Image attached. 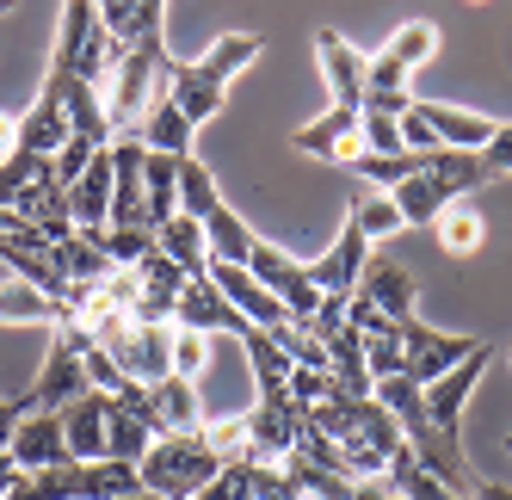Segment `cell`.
<instances>
[{
	"label": "cell",
	"mask_w": 512,
	"mask_h": 500,
	"mask_svg": "<svg viewBox=\"0 0 512 500\" xmlns=\"http://www.w3.org/2000/svg\"><path fill=\"white\" fill-rule=\"evenodd\" d=\"M136 476L161 500H192V494H204L216 476H223V457H216V445L204 439V426L198 433H161L149 445V457L136 463Z\"/></svg>",
	"instance_id": "obj_1"
},
{
	"label": "cell",
	"mask_w": 512,
	"mask_h": 500,
	"mask_svg": "<svg viewBox=\"0 0 512 500\" xmlns=\"http://www.w3.org/2000/svg\"><path fill=\"white\" fill-rule=\"evenodd\" d=\"M173 75V56H167V38H142L118 56L112 68V81L99 87L105 99V118H112V136H130L142 118H149V105H155V87Z\"/></svg>",
	"instance_id": "obj_2"
},
{
	"label": "cell",
	"mask_w": 512,
	"mask_h": 500,
	"mask_svg": "<svg viewBox=\"0 0 512 500\" xmlns=\"http://www.w3.org/2000/svg\"><path fill=\"white\" fill-rule=\"evenodd\" d=\"M99 352L112 359L130 383H161L173 377V328H142V321H118L112 334L99 340Z\"/></svg>",
	"instance_id": "obj_3"
},
{
	"label": "cell",
	"mask_w": 512,
	"mask_h": 500,
	"mask_svg": "<svg viewBox=\"0 0 512 500\" xmlns=\"http://www.w3.org/2000/svg\"><path fill=\"white\" fill-rule=\"evenodd\" d=\"M247 272L266 284V291L284 303V315L290 321H309L315 309H321V291H315V278H309V266L303 260H290L284 247H272V241H260L253 235V254H247Z\"/></svg>",
	"instance_id": "obj_4"
},
{
	"label": "cell",
	"mask_w": 512,
	"mask_h": 500,
	"mask_svg": "<svg viewBox=\"0 0 512 500\" xmlns=\"http://www.w3.org/2000/svg\"><path fill=\"white\" fill-rule=\"evenodd\" d=\"M432 50H438V25L432 19H408L401 31H389V44L377 56H364L371 62V87L364 93H408V75L420 62H432Z\"/></svg>",
	"instance_id": "obj_5"
},
{
	"label": "cell",
	"mask_w": 512,
	"mask_h": 500,
	"mask_svg": "<svg viewBox=\"0 0 512 500\" xmlns=\"http://www.w3.org/2000/svg\"><path fill=\"white\" fill-rule=\"evenodd\" d=\"M475 346H482V340H469V334H438V328H426L420 315H408V321H401V377H414V383L426 389L432 377H445L451 365H463Z\"/></svg>",
	"instance_id": "obj_6"
},
{
	"label": "cell",
	"mask_w": 512,
	"mask_h": 500,
	"mask_svg": "<svg viewBox=\"0 0 512 500\" xmlns=\"http://www.w3.org/2000/svg\"><path fill=\"white\" fill-rule=\"evenodd\" d=\"M358 112L364 105H327V112L303 130H290V149H303V155H321V161H340L352 167L364 155V136H358Z\"/></svg>",
	"instance_id": "obj_7"
},
{
	"label": "cell",
	"mask_w": 512,
	"mask_h": 500,
	"mask_svg": "<svg viewBox=\"0 0 512 500\" xmlns=\"http://www.w3.org/2000/svg\"><path fill=\"white\" fill-rule=\"evenodd\" d=\"M87 389H93V383H87V359H81L75 346H62V340H56V346L44 352V371H38V383H31L19 402H25V414H38V408L62 414V408L75 402V396H87Z\"/></svg>",
	"instance_id": "obj_8"
},
{
	"label": "cell",
	"mask_w": 512,
	"mask_h": 500,
	"mask_svg": "<svg viewBox=\"0 0 512 500\" xmlns=\"http://www.w3.org/2000/svg\"><path fill=\"white\" fill-rule=\"evenodd\" d=\"M297 420H303V408L284 396H260V408H247V457L253 463H284L290 457V445H297Z\"/></svg>",
	"instance_id": "obj_9"
},
{
	"label": "cell",
	"mask_w": 512,
	"mask_h": 500,
	"mask_svg": "<svg viewBox=\"0 0 512 500\" xmlns=\"http://www.w3.org/2000/svg\"><path fill=\"white\" fill-rule=\"evenodd\" d=\"M488 365H494V346H475L463 365H451L445 377H432V383L420 389V396H426V414L445 426V433H457V426H463V402L475 396V383L488 377Z\"/></svg>",
	"instance_id": "obj_10"
},
{
	"label": "cell",
	"mask_w": 512,
	"mask_h": 500,
	"mask_svg": "<svg viewBox=\"0 0 512 500\" xmlns=\"http://www.w3.org/2000/svg\"><path fill=\"white\" fill-rule=\"evenodd\" d=\"M210 284L229 297V309H235V315H247V321H253V328L278 334L284 321H290V315H284V303H278L266 284L247 272V266H235V260H210Z\"/></svg>",
	"instance_id": "obj_11"
},
{
	"label": "cell",
	"mask_w": 512,
	"mask_h": 500,
	"mask_svg": "<svg viewBox=\"0 0 512 500\" xmlns=\"http://www.w3.org/2000/svg\"><path fill=\"white\" fill-rule=\"evenodd\" d=\"M68 136H75V130H68V105H62V75L50 68L44 87H38V105H31V112H19V149L56 161V149H62Z\"/></svg>",
	"instance_id": "obj_12"
},
{
	"label": "cell",
	"mask_w": 512,
	"mask_h": 500,
	"mask_svg": "<svg viewBox=\"0 0 512 500\" xmlns=\"http://www.w3.org/2000/svg\"><path fill=\"white\" fill-rule=\"evenodd\" d=\"M173 328H198V334H247L253 321L247 315H235L229 309V297L210 284V272L204 278H186V291H179V303H173Z\"/></svg>",
	"instance_id": "obj_13"
},
{
	"label": "cell",
	"mask_w": 512,
	"mask_h": 500,
	"mask_svg": "<svg viewBox=\"0 0 512 500\" xmlns=\"http://www.w3.org/2000/svg\"><path fill=\"white\" fill-rule=\"evenodd\" d=\"M112 186H118L112 149H99L87 161V173L68 186V217H75V229H112Z\"/></svg>",
	"instance_id": "obj_14"
},
{
	"label": "cell",
	"mask_w": 512,
	"mask_h": 500,
	"mask_svg": "<svg viewBox=\"0 0 512 500\" xmlns=\"http://www.w3.org/2000/svg\"><path fill=\"white\" fill-rule=\"evenodd\" d=\"M315 56H321V75H327L334 105H364V87H371V62H364V50H352L340 31H321Z\"/></svg>",
	"instance_id": "obj_15"
},
{
	"label": "cell",
	"mask_w": 512,
	"mask_h": 500,
	"mask_svg": "<svg viewBox=\"0 0 512 500\" xmlns=\"http://www.w3.org/2000/svg\"><path fill=\"white\" fill-rule=\"evenodd\" d=\"M364 260H371V241H364L352 223L334 235V247H327L321 260H309V278H315V291L321 297H352L358 291V272H364Z\"/></svg>",
	"instance_id": "obj_16"
},
{
	"label": "cell",
	"mask_w": 512,
	"mask_h": 500,
	"mask_svg": "<svg viewBox=\"0 0 512 500\" xmlns=\"http://www.w3.org/2000/svg\"><path fill=\"white\" fill-rule=\"evenodd\" d=\"M7 457L19 463L25 476H31V470H50V463H68V439H62V414H50V408H38V414H25V420L13 426V445H7Z\"/></svg>",
	"instance_id": "obj_17"
},
{
	"label": "cell",
	"mask_w": 512,
	"mask_h": 500,
	"mask_svg": "<svg viewBox=\"0 0 512 500\" xmlns=\"http://www.w3.org/2000/svg\"><path fill=\"white\" fill-rule=\"evenodd\" d=\"M352 297L377 303L389 321H408L420 291H414V272L401 266V260H377V254H371V260H364V272H358V291H352Z\"/></svg>",
	"instance_id": "obj_18"
},
{
	"label": "cell",
	"mask_w": 512,
	"mask_h": 500,
	"mask_svg": "<svg viewBox=\"0 0 512 500\" xmlns=\"http://www.w3.org/2000/svg\"><path fill=\"white\" fill-rule=\"evenodd\" d=\"M105 408H112L105 389H87V396H75L62 408V439H68V457H75V463L105 457Z\"/></svg>",
	"instance_id": "obj_19"
},
{
	"label": "cell",
	"mask_w": 512,
	"mask_h": 500,
	"mask_svg": "<svg viewBox=\"0 0 512 500\" xmlns=\"http://www.w3.org/2000/svg\"><path fill=\"white\" fill-rule=\"evenodd\" d=\"M420 173H426V180H432L438 192H445L451 204H463L469 192H482V186L494 180V173L482 167V155H475V149H432V155H420Z\"/></svg>",
	"instance_id": "obj_20"
},
{
	"label": "cell",
	"mask_w": 512,
	"mask_h": 500,
	"mask_svg": "<svg viewBox=\"0 0 512 500\" xmlns=\"http://www.w3.org/2000/svg\"><path fill=\"white\" fill-rule=\"evenodd\" d=\"M93 13L105 25V38H112L118 50L142 44V38H161V13L167 0H93Z\"/></svg>",
	"instance_id": "obj_21"
},
{
	"label": "cell",
	"mask_w": 512,
	"mask_h": 500,
	"mask_svg": "<svg viewBox=\"0 0 512 500\" xmlns=\"http://www.w3.org/2000/svg\"><path fill=\"white\" fill-rule=\"evenodd\" d=\"M167 99H173L192 124H204V118H216V112L229 105V87H223V81H210L198 62H173V75H167Z\"/></svg>",
	"instance_id": "obj_22"
},
{
	"label": "cell",
	"mask_w": 512,
	"mask_h": 500,
	"mask_svg": "<svg viewBox=\"0 0 512 500\" xmlns=\"http://www.w3.org/2000/svg\"><path fill=\"white\" fill-rule=\"evenodd\" d=\"M426 130L438 136V149H482V142L494 136V118L482 112H463V105H432V99H414Z\"/></svg>",
	"instance_id": "obj_23"
},
{
	"label": "cell",
	"mask_w": 512,
	"mask_h": 500,
	"mask_svg": "<svg viewBox=\"0 0 512 500\" xmlns=\"http://www.w3.org/2000/svg\"><path fill=\"white\" fill-rule=\"evenodd\" d=\"M155 247L161 254L186 272V278H204L210 272V241H204V223L198 217H186V210H179V217H167L161 229H155Z\"/></svg>",
	"instance_id": "obj_24"
},
{
	"label": "cell",
	"mask_w": 512,
	"mask_h": 500,
	"mask_svg": "<svg viewBox=\"0 0 512 500\" xmlns=\"http://www.w3.org/2000/svg\"><path fill=\"white\" fill-rule=\"evenodd\" d=\"M56 75H62V68H56ZM62 105H68V130H75L81 142H93V149H112V118H105L99 87L62 75Z\"/></svg>",
	"instance_id": "obj_25"
},
{
	"label": "cell",
	"mask_w": 512,
	"mask_h": 500,
	"mask_svg": "<svg viewBox=\"0 0 512 500\" xmlns=\"http://www.w3.org/2000/svg\"><path fill=\"white\" fill-rule=\"evenodd\" d=\"M186 161V155H179ZM179 161L173 155H142V210H149V229H161L167 217H179Z\"/></svg>",
	"instance_id": "obj_26"
},
{
	"label": "cell",
	"mask_w": 512,
	"mask_h": 500,
	"mask_svg": "<svg viewBox=\"0 0 512 500\" xmlns=\"http://www.w3.org/2000/svg\"><path fill=\"white\" fill-rule=\"evenodd\" d=\"M192 130H198V124H192L186 112H179L173 99H155V105H149V118L136 124L142 149H155V155H173V161H179V155H192Z\"/></svg>",
	"instance_id": "obj_27"
},
{
	"label": "cell",
	"mask_w": 512,
	"mask_h": 500,
	"mask_svg": "<svg viewBox=\"0 0 512 500\" xmlns=\"http://www.w3.org/2000/svg\"><path fill=\"white\" fill-rule=\"evenodd\" d=\"M56 266H62L68 284H99L112 272V260H105V229H75L68 241H56Z\"/></svg>",
	"instance_id": "obj_28"
},
{
	"label": "cell",
	"mask_w": 512,
	"mask_h": 500,
	"mask_svg": "<svg viewBox=\"0 0 512 500\" xmlns=\"http://www.w3.org/2000/svg\"><path fill=\"white\" fill-rule=\"evenodd\" d=\"M155 414H161V433H198V426H204L198 383H186V377H161V383H155Z\"/></svg>",
	"instance_id": "obj_29"
},
{
	"label": "cell",
	"mask_w": 512,
	"mask_h": 500,
	"mask_svg": "<svg viewBox=\"0 0 512 500\" xmlns=\"http://www.w3.org/2000/svg\"><path fill=\"white\" fill-rule=\"evenodd\" d=\"M0 321L7 328H56V297H44L38 284H25V278H0Z\"/></svg>",
	"instance_id": "obj_30"
},
{
	"label": "cell",
	"mask_w": 512,
	"mask_h": 500,
	"mask_svg": "<svg viewBox=\"0 0 512 500\" xmlns=\"http://www.w3.org/2000/svg\"><path fill=\"white\" fill-rule=\"evenodd\" d=\"M241 346H247V365H253V383H260V396H278V389L290 383V352L278 346V334H266V328H247L241 334Z\"/></svg>",
	"instance_id": "obj_31"
},
{
	"label": "cell",
	"mask_w": 512,
	"mask_h": 500,
	"mask_svg": "<svg viewBox=\"0 0 512 500\" xmlns=\"http://www.w3.org/2000/svg\"><path fill=\"white\" fill-rule=\"evenodd\" d=\"M260 50H266V38H260V31H223V38H216V44L198 56V68H204L210 81H223V87H229V81H235L241 68H247L253 56H260Z\"/></svg>",
	"instance_id": "obj_32"
},
{
	"label": "cell",
	"mask_w": 512,
	"mask_h": 500,
	"mask_svg": "<svg viewBox=\"0 0 512 500\" xmlns=\"http://www.w3.org/2000/svg\"><path fill=\"white\" fill-rule=\"evenodd\" d=\"M7 500H81V463H50V470H31L7 488Z\"/></svg>",
	"instance_id": "obj_33"
},
{
	"label": "cell",
	"mask_w": 512,
	"mask_h": 500,
	"mask_svg": "<svg viewBox=\"0 0 512 500\" xmlns=\"http://www.w3.org/2000/svg\"><path fill=\"white\" fill-rule=\"evenodd\" d=\"M389 198H395V210H401V223H408V229H432V223L451 210V198L438 192V186L426 180V173H414V180H401Z\"/></svg>",
	"instance_id": "obj_34"
},
{
	"label": "cell",
	"mask_w": 512,
	"mask_h": 500,
	"mask_svg": "<svg viewBox=\"0 0 512 500\" xmlns=\"http://www.w3.org/2000/svg\"><path fill=\"white\" fill-rule=\"evenodd\" d=\"M149 445H155V433H149V426H142L130 408H118V396H112V408H105V457L142 463V457H149Z\"/></svg>",
	"instance_id": "obj_35"
},
{
	"label": "cell",
	"mask_w": 512,
	"mask_h": 500,
	"mask_svg": "<svg viewBox=\"0 0 512 500\" xmlns=\"http://www.w3.org/2000/svg\"><path fill=\"white\" fill-rule=\"evenodd\" d=\"M432 235H438V247H445V254H475V247L488 241V223H482V210H469V204H451L445 217L432 223Z\"/></svg>",
	"instance_id": "obj_36"
},
{
	"label": "cell",
	"mask_w": 512,
	"mask_h": 500,
	"mask_svg": "<svg viewBox=\"0 0 512 500\" xmlns=\"http://www.w3.org/2000/svg\"><path fill=\"white\" fill-rule=\"evenodd\" d=\"M130 488H142L136 463H118V457L81 463V500H118V494H130Z\"/></svg>",
	"instance_id": "obj_37"
},
{
	"label": "cell",
	"mask_w": 512,
	"mask_h": 500,
	"mask_svg": "<svg viewBox=\"0 0 512 500\" xmlns=\"http://www.w3.org/2000/svg\"><path fill=\"white\" fill-rule=\"evenodd\" d=\"M352 173H358L364 186H377V192H395L401 180H414V173H420V155H371V149H364L352 161Z\"/></svg>",
	"instance_id": "obj_38"
},
{
	"label": "cell",
	"mask_w": 512,
	"mask_h": 500,
	"mask_svg": "<svg viewBox=\"0 0 512 500\" xmlns=\"http://www.w3.org/2000/svg\"><path fill=\"white\" fill-rule=\"evenodd\" d=\"M346 223H352L364 241H383V235H395V229H408V223H401V210H395V198H389V192H371V198H358Z\"/></svg>",
	"instance_id": "obj_39"
},
{
	"label": "cell",
	"mask_w": 512,
	"mask_h": 500,
	"mask_svg": "<svg viewBox=\"0 0 512 500\" xmlns=\"http://www.w3.org/2000/svg\"><path fill=\"white\" fill-rule=\"evenodd\" d=\"M204 365H210V334H198V328H173V377L198 383Z\"/></svg>",
	"instance_id": "obj_40"
},
{
	"label": "cell",
	"mask_w": 512,
	"mask_h": 500,
	"mask_svg": "<svg viewBox=\"0 0 512 500\" xmlns=\"http://www.w3.org/2000/svg\"><path fill=\"white\" fill-rule=\"evenodd\" d=\"M44 167H50L44 155H25V149H19V155H7V161H0V210H13V198H19V192H25L31 180H38Z\"/></svg>",
	"instance_id": "obj_41"
},
{
	"label": "cell",
	"mask_w": 512,
	"mask_h": 500,
	"mask_svg": "<svg viewBox=\"0 0 512 500\" xmlns=\"http://www.w3.org/2000/svg\"><path fill=\"white\" fill-rule=\"evenodd\" d=\"M358 136L371 155H408L401 149V118H389V112H358Z\"/></svg>",
	"instance_id": "obj_42"
},
{
	"label": "cell",
	"mask_w": 512,
	"mask_h": 500,
	"mask_svg": "<svg viewBox=\"0 0 512 500\" xmlns=\"http://www.w3.org/2000/svg\"><path fill=\"white\" fill-rule=\"evenodd\" d=\"M155 254V229H105V260L112 266H136Z\"/></svg>",
	"instance_id": "obj_43"
},
{
	"label": "cell",
	"mask_w": 512,
	"mask_h": 500,
	"mask_svg": "<svg viewBox=\"0 0 512 500\" xmlns=\"http://www.w3.org/2000/svg\"><path fill=\"white\" fill-rule=\"evenodd\" d=\"M192 500H253V457L223 463V476H216L204 494H192Z\"/></svg>",
	"instance_id": "obj_44"
},
{
	"label": "cell",
	"mask_w": 512,
	"mask_h": 500,
	"mask_svg": "<svg viewBox=\"0 0 512 500\" xmlns=\"http://www.w3.org/2000/svg\"><path fill=\"white\" fill-rule=\"evenodd\" d=\"M93 155H99V149H93V142H81V136H68L62 149H56V161H50V167H56V180H62V192H68V186H75L81 173H87V161H93Z\"/></svg>",
	"instance_id": "obj_45"
},
{
	"label": "cell",
	"mask_w": 512,
	"mask_h": 500,
	"mask_svg": "<svg viewBox=\"0 0 512 500\" xmlns=\"http://www.w3.org/2000/svg\"><path fill=\"white\" fill-rule=\"evenodd\" d=\"M364 365H371V377H395V371H401V334L364 340Z\"/></svg>",
	"instance_id": "obj_46"
},
{
	"label": "cell",
	"mask_w": 512,
	"mask_h": 500,
	"mask_svg": "<svg viewBox=\"0 0 512 500\" xmlns=\"http://www.w3.org/2000/svg\"><path fill=\"white\" fill-rule=\"evenodd\" d=\"M475 155H482V167L494 173V180H500V173H512V124H494V136Z\"/></svg>",
	"instance_id": "obj_47"
},
{
	"label": "cell",
	"mask_w": 512,
	"mask_h": 500,
	"mask_svg": "<svg viewBox=\"0 0 512 500\" xmlns=\"http://www.w3.org/2000/svg\"><path fill=\"white\" fill-rule=\"evenodd\" d=\"M401 149H408V155H432V149H438V136L426 130L420 105H408V112H401Z\"/></svg>",
	"instance_id": "obj_48"
},
{
	"label": "cell",
	"mask_w": 512,
	"mask_h": 500,
	"mask_svg": "<svg viewBox=\"0 0 512 500\" xmlns=\"http://www.w3.org/2000/svg\"><path fill=\"white\" fill-rule=\"evenodd\" d=\"M414 105V93H364V112H389V118H401Z\"/></svg>",
	"instance_id": "obj_49"
},
{
	"label": "cell",
	"mask_w": 512,
	"mask_h": 500,
	"mask_svg": "<svg viewBox=\"0 0 512 500\" xmlns=\"http://www.w3.org/2000/svg\"><path fill=\"white\" fill-rule=\"evenodd\" d=\"M19 155V112H0V161Z\"/></svg>",
	"instance_id": "obj_50"
},
{
	"label": "cell",
	"mask_w": 512,
	"mask_h": 500,
	"mask_svg": "<svg viewBox=\"0 0 512 500\" xmlns=\"http://www.w3.org/2000/svg\"><path fill=\"white\" fill-rule=\"evenodd\" d=\"M469 500H512V488H506V482H488V476H475Z\"/></svg>",
	"instance_id": "obj_51"
},
{
	"label": "cell",
	"mask_w": 512,
	"mask_h": 500,
	"mask_svg": "<svg viewBox=\"0 0 512 500\" xmlns=\"http://www.w3.org/2000/svg\"><path fill=\"white\" fill-rule=\"evenodd\" d=\"M118 500H161V494H149V488H130V494H118Z\"/></svg>",
	"instance_id": "obj_52"
},
{
	"label": "cell",
	"mask_w": 512,
	"mask_h": 500,
	"mask_svg": "<svg viewBox=\"0 0 512 500\" xmlns=\"http://www.w3.org/2000/svg\"><path fill=\"white\" fill-rule=\"evenodd\" d=\"M383 500H408V494H401V488H389V494H383Z\"/></svg>",
	"instance_id": "obj_53"
},
{
	"label": "cell",
	"mask_w": 512,
	"mask_h": 500,
	"mask_svg": "<svg viewBox=\"0 0 512 500\" xmlns=\"http://www.w3.org/2000/svg\"><path fill=\"white\" fill-rule=\"evenodd\" d=\"M0 13H13V0H0Z\"/></svg>",
	"instance_id": "obj_54"
},
{
	"label": "cell",
	"mask_w": 512,
	"mask_h": 500,
	"mask_svg": "<svg viewBox=\"0 0 512 500\" xmlns=\"http://www.w3.org/2000/svg\"><path fill=\"white\" fill-rule=\"evenodd\" d=\"M506 365H512V352H506Z\"/></svg>",
	"instance_id": "obj_55"
},
{
	"label": "cell",
	"mask_w": 512,
	"mask_h": 500,
	"mask_svg": "<svg viewBox=\"0 0 512 500\" xmlns=\"http://www.w3.org/2000/svg\"><path fill=\"white\" fill-rule=\"evenodd\" d=\"M506 451H512V439H506Z\"/></svg>",
	"instance_id": "obj_56"
}]
</instances>
